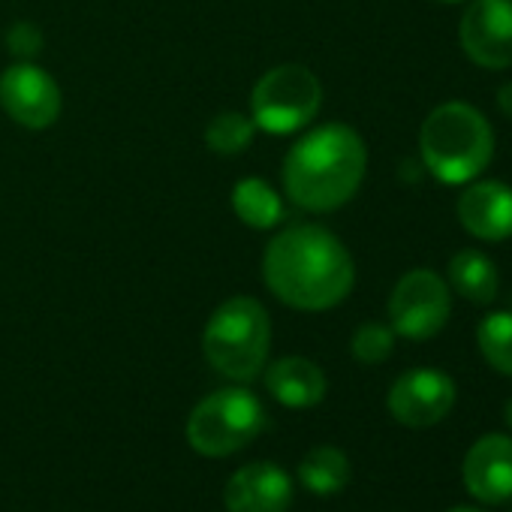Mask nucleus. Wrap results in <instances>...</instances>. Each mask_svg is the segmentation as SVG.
Segmentation results:
<instances>
[{
    "mask_svg": "<svg viewBox=\"0 0 512 512\" xmlns=\"http://www.w3.org/2000/svg\"><path fill=\"white\" fill-rule=\"evenodd\" d=\"M449 284L473 305H488L497 296V269L482 250H461L449 263Z\"/></svg>",
    "mask_w": 512,
    "mask_h": 512,
    "instance_id": "15",
    "label": "nucleus"
},
{
    "mask_svg": "<svg viewBox=\"0 0 512 512\" xmlns=\"http://www.w3.org/2000/svg\"><path fill=\"white\" fill-rule=\"evenodd\" d=\"M223 497L229 512H287L293 500V482L284 467L253 461L232 473Z\"/></svg>",
    "mask_w": 512,
    "mask_h": 512,
    "instance_id": "11",
    "label": "nucleus"
},
{
    "mask_svg": "<svg viewBox=\"0 0 512 512\" xmlns=\"http://www.w3.org/2000/svg\"><path fill=\"white\" fill-rule=\"evenodd\" d=\"M263 278L284 305L299 311H329L353 290L356 269L338 235L314 223H299L269 244Z\"/></svg>",
    "mask_w": 512,
    "mask_h": 512,
    "instance_id": "1",
    "label": "nucleus"
},
{
    "mask_svg": "<svg viewBox=\"0 0 512 512\" xmlns=\"http://www.w3.org/2000/svg\"><path fill=\"white\" fill-rule=\"evenodd\" d=\"M443 4H455V0H443Z\"/></svg>",
    "mask_w": 512,
    "mask_h": 512,
    "instance_id": "25",
    "label": "nucleus"
},
{
    "mask_svg": "<svg viewBox=\"0 0 512 512\" xmlns=\"http://www.w3.org/2000/svg\"><path fill=\"white\" fill-rule=\"evenodd\" d=\"M232 208L244 226L253 229H272L284 220V202L281 196L263 181V178H244L232 190Z\"/></svg>",
    "mask_w": 512,
    "mask_h": 512,
    "instance_id": "16",
    "label": "nucleus"
},
{
    "mask_svg": "<svg viewBox=\"0 0 512 512\" xmlns=\"http://www.w3.org/2000/svg\"><path fill=\"white\" fill-rule=\"evenodd\" d=\"M266 428V410L247 389H220L199 401L187 419V440L199 455L223 458L253 443Z\"/></svg>",
    "mask_w": 512,
    "mask_h": 512,
    "instance_id": "5",
    "label": "nucleus"
},
{
    "mask_svg": "<svg viewBox=\"0 0 512 512\" xmlns=\"http://www.w3.org/2000/svg\"><path fill=\"white\" fill-rule=\"evenodd\" d=\"M476 341L485 362L494 371L512 377V311L488 314L476 329Z\"/></svg>",
    "mask_w": 512,
    "mask_h": 512,
    "instance_id": "18",
    "label": "nucleus"
},
{
    "mask_svg": "<svg viewBox=\"0 0 512 512\" xmlns=\"http://www.w3.org/2000/svg\"><path fill=\"white\" fill-rule=\"evenodd\" d=\"M299 479L308 491H314L320 497L338 494L350 482V461L335 446H317L302 458Z\"/></svg>",
    "mask_w": 512,
    "mask_h": 512,
    "instance_id": "17",
    "label": "nucleus"
},
{
    "mask_svg": "<svg viewBox=\"0 0 512 512\" xmlns=\"http://www.w3.org/2000/svg\"><path fill=\"white\" fill-rule=\"evenodd\" d=\"M350 347H353V356L362 365H380L395 350V332L389 326H380V323H365L353 335V344Z\"/></svg>",
    "mask_w": 512,
    "mask_h": 512,
    "instance_id": "20",
    "label": "nucleus"
},
{
    "mask_svg": "<svg viewBox=\"0 0 512 512\" xmlns=\"http://www.w3.org/2000/svg\"><path fill=\"white\" fill-rule=\"evenodd\" d=\"M269 392L284 404V407H317L326 395V374L302 356H287L275 362L266 374Z\"/></svg>",
    "mask_w": 512,
    "mask_h": 512,
    "instance_id": "14",
    "label": "nucleus"
},
{
    "mask_svg": "<svg viewBox=\"0 0 512 512\" xmlns=\"http://www.w3.org/2000/svg\"><path fill=\"white\" fill-rule=\"evenodd\" d=\"M455 404V383L443 371L416 368L395 380L389 389V413L407 428L437 425Z\"/></svg>",
    "mask_w": 512,
    "mask_h": 512,
    "instance_id": "10",
    "label": "nucleus"
},
{
    "mask_svg": "<svg viewBox=\"0 0 512 512\" xmlns=\"http://www.w3.org/2000/svg\"><path fill=\"white\" fill-rule=\"evenodd\" d=\"M464 485L482 503H503L512 497V437L485 434L464 458Z\"/></svg>",
    "mask_w": 512,
    "mask_h": 512,
    "instance_id": "12",
    "label": "nucleus"
},
{
    "mask_svg": "<svg viewBox=\"0 0 512 512\" xmlns=\"http://www.w3.org/2000/svg\"><path fill=\"white\" fill-rule=\"evenodd\" d=\"M506 422H509V428H512V398H509V404H506Z\"/></svg>",
    "mask_w": 512,
    "mask_h": 512,
    "instance_id": "23",
    "label": "nucleus"
},
{
    "mask_svg": "<svg viewBox=\"0 0 512 512\" xmlns=\"http://www.w3.org/2000/svg\"><path fill=\"white\" fill-rule=\"evenodd\" d=\"M419 151L428 172L443 184H467L488 169L494 154V133L482 112L467 103L437 106L422 130Z\"/></svg>",
    "mask_w": 512,
    "mask_h": 512,
    "instance_id": "3",
    "label": "nucleus"
},
{
    "mask_svg": "<svg viewBox=\"0 0 512 512\" xmlns=\"http://www.w3.org/2000/svg\"><path fill=\"white\" fill-rule=\"evenodd\" d=\"M272 344V323L266 308L247 299L235 296L223 302L202 335L205 359L214 371H220L229 380H253L263 371L266 356Z\"/></svg>",
    "mask_w": 512,
    "mask_h": 512,
    "instance_id": "4",
    "label": "nucleus"
},
{
    "mask_svg": "<svg viewBox=\"0 0 512 512\" xmlns=\"http://www.w3.org/2000/svg\"><path fill=\"white\" fill-rule=\"evenodd\" d=\"M256 124L238 112H220L205 127V145L214 154H241L253 142Z\"/></svg>",
    "mask_w": 512,
    "mask_h": 512,
    "instance_id": "19",
    "label": "nucleus"
},
{
    "mask_svg": "<svg viewBox=\"0 0 512 512\" xmlns=\"http://www.w3.org/2000/svg\"><path fill=\"white\" fill-rule=\"evenodd\" d=\"M0 106L16 124L46 130L61 115V88L46 70L25 61L0 76Z\"/></svg>",
    "mask_w": 512,
    "mask_h": 512,
    "instance_id": "8",
    "label": "nucleus"
},
{
    "mask_svg": "<svg viewBox=\"0 0 512 512\" xmlns=\"http://www.w3.org/2000/svg\"><path fill=\"white\" fill-rule=\"evenodd\" d=\"M320 100V79L302 64H284L256 82L250 94V121L260 130L287 136L314 121V115L320 112Z\"/></svg>",
    "mask_w": 512,
    "mask_h": 512,
    "instance_id": "6",
    "label": "nucleus"
},
{
    "mask_svg": "<svg viewBox=\"0 0 512 512\" xmlns=\"http://www.w3.org/2000/svg\"><path fill=\"white\" fill-rule=\"evenodd\" d=\"M461 226L479 241L512 238V187L503 181H476L458 199Z\"/></svg>",
    "mask_w": 512,
    "mask_h": 512,
    "instance_id": "13",
    "label": "nucleus"
},
{
    "mask_svg": "<svg viewBox=\"0 0 512 512\" xmlns=\"http://www.w3.org/2000/svg\"><path fill=\"white\" fill-rule=\"evenodd\" d=\"M461 46L485 70L512 67V0H473L461 19Z\"/></svg>",
    "mask_w": 512,
    "mask_h": 512,
    "instance_id": "9",
    "label": "nucleus"
},
{
    "mask_svg": "<svg viewBox=\"0 0 512 512\" xmlns=\"http://www.w3.org/2000/svg\"><path fill=\"white\" fill-rule=\"evenodd\" d=\"M452 302H449V287L443 278H437L428 269H413L407 272L389 299V317H392V332L410 341H428L434 338L446 320H449Z\"/></svg>",
    "mask_w": 512,
    "mask_h": 512,
    "instance_id": "7",
    "label": "nucleus"
},
{
    "mask_svg": "<svg viewBox=\"0 0 512 512\" xmlns=\"http://www.w3.org/2000/svg\"><path fill=\"white\" fill-rule=\"evenodd\" d=\"M497 103H500L503 115H506V118H512V82H509V85H503V88L497 91Z\"/></svg>",
    "mask_w": 512,
    "mask_h": 512,
    "instance_id": "22",
    "label": "nucleus"
},
{
    "mask_svg": "<svg viewBox=\"0 0 512 512\" xmlns=\"http://www.w3.org/2000/svg\"><path fill=\"white\" fill-rule=\"evenodd\" d=\"M7 49H10L16 58H22V61L37 58V55L43 52V34H40V28L31 25V22L13 25L10 34H7Z\"/></svg>",
    "mask_w": 512,
    "mask_h": 512,
    "instance_id": "21",
    "label": "nucleus"
},
{
    "mask_svg": "<svg viewBox=\"0 0 512 512\" xmlns=\"http://www.w3.org/2000/svg\"><path fill=\"white\" fill-rule=\"evenodd\" d=\"M365 166L368 151L362 136L347 124H323L287 154L284 187L305 211H335L356 196Z\"/></svg>",
    "mask_w": 512,
    "mask_h": 512,
    "instance_id": "2",
    "label": "nucleus"
},
{
    "mask_svg": "<svg viewBox=\"0 0 512 512\" xmlns=\"http://www.w3.org/2000/svg\"><path fill=\"white\" fill-rule=\"evenodd\" d=\"M449 512H479V509H470V506H455V509H449Z\"/></svg>",
    "mask_w": 512,
    "mask_h": 512,
    "instance_id": "24",
    "label": "nucleus"
}]
</instances>
